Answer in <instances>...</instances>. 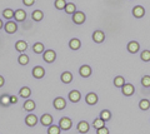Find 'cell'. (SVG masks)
<instances>
[{"instance_id": "1", "label": "cell", "mask_w": 150, "mask_h": 134, "mask_svg": "<svg viewBox=\"0 0 150 134\" xmlns=\"http://www.w3.org/2000/svg\"><path fill=\"white\" fill-rule=\"evenodd\" d=\"M71 127H73V122L68 117H64L59 121V128L62 130H69V129H71Z\"/></svg>"}, {"instance_id": "2", "label": "cell", "mask_w": 150, "mask_h": 134, "mask_svg": "<svg viewBox=\"0 0 150 134\" xmlns=\"http://www.w3.org/2000/svg\"><path fill=\"white\" fill-rule=\"evenodd\" d=\"M43 59H44V62L46 63H53L55 62V59H56V53L54 52V50H45V52L43 53Z\"/></svg>"}, {"instance_id": "3", "label": "cell", "mask_w": 150, "mask_h": 134, "mask_svg": "<svg viewBox=\"0 0 150 134\" xmlns=\"http://www.w3.org/2000/svg\"><path fill=\"white\" fill-rule=\"evenodd\" d=\"M85 19H86V16H85V14H84L83 11H75L73 14V21L76 25H81L85 21Z\"/></svg>"}, {"instance_id": "4", "label": "cell", "mask_w": 150, "mask_h": 134, "mask_svg": "<svg viewBox=\"0 0 150 134\" xmlns=\"http://www.w3.org/2000/svg\"><path fill=\"white\" fill-rule=\"evenodd\" d=\"M53 105L56 110H63V109H65V107H67V100L64 98H62V96H58V98L54 99Z\"/></svg>"}, {"instance_id": "5", "label": "cell", "mask_w": 150, "mask_h": 134, "mask_svg": "<svg viewBox=\"0 0 150 134\" xmlns=\"http://www.w3.org/2000/svg\"><path fill=\"white\" fill-rule=\"evenodd\" d=\"M4 28H5V31L8 34H14L18 30V24L13 20H9L8 23H5V26Z\"/></svg>"}, {"instance_id": "6", "label": "cell", "mask_w": 150, "mask_h": 134, "mask_svg": "<svg viewBox=\"0 0 150 134\" xmlns=\"http://www.w3.org/2000/svg\"><path fill=\"white\" fill-rule=\"evenodd\" d=\"M121 91H123V94L125 96H130V95L134 94L135 88H134L133 84H129V83H126V84H124L123 88H121Z\"/></svg>"}, {"instance_id": "7", "label": "cell", "mask_w": 150, "mask_h": 134, "mask_svg": "<svg viewBox=\"0 0 150 134\" xmlns=\"http://www.w3.org/2000/svg\"><path fill=\"white\" fill-rule=\"evenodd\" d=\"M25 123L28 127H35L38 123V117L35 114H28L25 117Z\"/></svg>"}, {"instance_id": "8", "label": "cell", "mask_w": 150, "mask_h": 134, "mask_svg": "<svg viewBox=\"0 0 150 134\" xmlns=\"http://www.w3.org/2000/svg\"><path fill=\"white\" fill-rule=\"evenodd\" d=\"M93 40L95 43H103L105 40V34L103 33L101 30H95L93 33Z\"/></svg>"}, {"instance_id": "9", "label": "cell", "mask_w": 150, "mask_h": 134, "mask_svg": "<svg viewBox=\"0 0 150 134\" xmlns=\"http://www.w3.org/2000/svg\"><path fill=\"white\" fill-rule=\"evenodd\" d=\"M40 123L43 124L44 127H50L51 124H53V117H51L50 114H43L40 118Z\"/></svg>"}, {"instance_id": "10", "label": "cell", "mask_w": 150, "mask_h": 134, "mask_svg": "<svg viewBox=\"0 0 150 134\" xmlns=\"http://www.w3.org/2000/svg\"><path fill=\"white\" fill-rule=\"evenodd\" d=\"M45 75V70H44V68L43 67H35L34 69H33V77L36 78V79H41Z\"/></svg>"}, {"instance_id": "11", "label": "cell", "mask_w": 150, "mask_h": 134, "mask_svg": "<svg viewBox=\"0 0 150 134\" xmlns=\"http://www.w3.org/2000/svg\"><path fill=\"white\" fill-rule=\"evenodd\" d=\"M89 129H90V125H89V123H88L86 121L79 122V124H78V132H79V133L85 134V133L89 132Z\"/></svg>"}, {"instance_id": "12", "label": "cell", "mask_w": 150, "mask_h": 134, "mask_svg": "<svg viewBox=\"0 0 150 134\" xmlns=\"http://www.w3.org/2000/svg\"><path fill=\"white\" fill-rule=\"evenodd\" d=\"M80 99H81V94L79 90H71L69 93V100L73 101V103H78Z\"/></svg>"}, {"instance_id": "13", "label": "cell", "mask_w": 150, "mask_h": 134, "mask_svg": "<svg viewBox=\"0 0 150 134\" xmlns=\"http://www.w3.org/2000/svg\"><path fill=\"white\" fill-rule=\"evenodd\" d=\"M14 18H15L16 21H24L26 19V13L23 10V9H18L14 13Z\"/></svg>"}, {"instance_id": "14", "label": "cell", "mask_w": 150, "mask_h": 134, "mask_svg": "<svg viewBox=\"0 0 150 134\" xmlns=\"http://www.w3.org/2000/svg\"><path fill=\"white\" fill-rule=\"evenodd\" d=\"M79 74H80L83 78H89L91 75V68L89 65H83L79 69Z\"/></svg>"}, {"instance_id": "15", "label": "cell", "mask_w": 150, "mask_h": 134, "mask_svg": "<svg viewBox=\"0 0 150 134\" xmlns=\"http://www.w3.org/2000/svg\"><path fill=\"white\" fill-rule=\"evenodd\" d=\"M145 14V9L142 6V5H137L134 9H133V15L135 18H138V19H140V18H143Z\"/></svg>"}, {"instance_id": "16", "label": "cell", "mask_w": 150, "mask_h": 134, "mask_svg": "<svg viewBox=\"0 0 150 134\" xmlns=\"http://www.w3.org/2000/svg\"><path fill=\"white\" fill-rule=\"evenodd\" d=\"M85 100H86V103L89 105H95L98 103V95L95 93H89L86 96H85Z\"/></svg>"}, {"instance_id": "17", "label": "cell", "mask_w": 150, "mask_h": 134, "mask_svg": "<svg viewBox=\"0 0 150 134\" xmlns=\"http://www.w3.org/2000/svg\"><path fill=\"white\" fill-rule=\"evenodd\" d=\"M139 49H140V44L138 43V41H130V43L128 44V50H129V53H138L139 52Z\"/></svg>"}, {"instance_id": "18", "label": "cell", "mask_w": 150, "mask_h": 134, "mask_svg": "<svg viewBox=\"0 0 150 134\" xmlns=\"http://www.w3.org/2000/svg\"><path fill=\"white\" fill-rule=\"evenodd\" d=\"M15 49L18 50L19 53L25 52V50L28 49V44H26V41H24V40H18L16 43H15Z\"/></svg>"}, {"instance_id": "19", "label": "cell", "mask_w": 150, "mask_h": 134, "mask_svg": "<svg viewBox=\"0 0 150 134\" xmlns=\"http://www.w3.org/2000/svg\"><path fill=\"white\" fill-rule=\"evenodd\" d=\"M35 107H36L35 101H34V100H31V99H28L25 103H24V105H23V108H24L26 112H33V110L35 109Z\"/></svg>"}, {"instance_id": "20", "label": "cell", "mask_w": 150, "mask_h": 134, "mask_svg": "<svg viewBox=\"0 0 150 134\" xmlns=\"http://www.w3.org/2000/svg\"><path fill=\"white\" fill-rule=\"evenodd\" d=\"M69 47H70V49H73V50H78V49H80V47H81V41L79 39H76V38H74V39H71L69 41Z\"/></svg>"}, {"instance_id": "21", "label": "cell", "mask_w": 150, "mask_h": 134, "mask_svg": "<svg viewBox=\"0 0 150 134\" xmlns=\"http://www.w3.org/2000/svg\"><path fill=\"white\" fill-rule=\"evenodd\" d=\"M60 79H62L63 83H65V84H68V83H71L73 80V74L70 72H64L62 74V77H60Z\"/></svg>"}, {"instance_id": "22", "label": "cell", "mask_w": 150, "mask_h": 134, "mask_svg": "<svg viewBox=\"0 0 150 134\" xmlns=\"http://www.w3.org/2000/svg\"><path fill=\"white\" fill-rule=\"evenodd\" d=\"M31 18H33V20L34 21H41L43 20V18H44V13L41 10H34L33 14H31Z\"/></svg>"}, {"instance_id": "23", "label": "cell", "mask_w": 150, "mask_h": 134, "mask_svg": "<svg viewBox=\"0 0 150 134\" xmlns=\"http://www.w3.org/2000/svg\"><path fill=\"white\" fill-rule=\"evenodd\" d=\"M0 104L3 105V107H9L11 103H10V95L8 94H4L0 96Z\"/></svg>"}, {"instance_id": "24", "label": "cell", "mask_w": 150, "mask_h": 134, "mask_svg": "<svg viewBox=\"0 0 150 134\" xmlns=\"http://www.w3.org/2000/svg\"><path fill=\"white\" fill-rule=\"evenodd\" d=\"M30 94H31V90H30V88H29V86L21 88L20 91H19V95H20L21 98H29Z\"/></svg>"}, {"instance_id": "25", "label": "cell", "mask_w": 150, "mask_h": 134, "mask_svg": "<svg viewBox=\"0 0 150 134\" xmlns=\"http://www.w3.org/2000/svg\"><path fill=\"white\" fill-rule=\"evenodd\" d=\"M65 13L67 14H73L76 11V6H75V4H73V3H67V5H65Z\"/></svg>"}, {"instance_id": "26", "label": "cell", "mask_w": 150, "mask_h": 134, "mask_svg": "<svg viewBox=\"0 0 150 134\" xmlns=\"http://www.w3.org/2000/svg\"><path fill=\"white\" fill-rule=\"evenodd\" d=\"M33 50H34V53H36V54H43L44 53V44L35 43L33 45Z\"/></svg>"}, {"instance_id": "27", "label": "cell", "mask_w": 150, "mask_h": 134, "mask_svg": "<svg viewBox=\"0 0 150 134\" xmlns=\"http://www.w3.org/2000/svg\"><path fill=\"white\" fill-rule=\"evenodd\" d=\"M139 108L142 110H149L150 109V101L148 99H142L139 101Z\"/></svg>"}, {"instance_id": "28", "label": "cell", "mask_w": 150, "mask_h": 134, "mask_svg": "<svg viewBox=\"0 0 150 134\" xmlns=\"http://www.w3.org/2000/svg\"><path fill=\"white\" fill-rule=\"evenodd\" d=\"M125 84V79L121 75L119 77H115V79H114V85L116 88H123V85Z\"/></svg>"}, {"instance_id": "29", "label": "cell", "mask_w": 150, "mask_h": 134, "mask_svg": "<svg viewBox=\"0 0 150 134\" xmlns=\"http://www.w3.org/2000/svg\"><path fill=\"white\" fill-rule=\"evenodd\" d=\"M100 119H103L104 122H108V121H110L111 119V113L109 112V110H101L100 112Z\"/></svg>"}, {"instance_id": "30", "label": "cell", "mask_w": 150, "mask_h": 134, "mask_svg": "<svg viewBox=\"0 0 150 134\" xmlns=\"http://www.w3.org/2000/svg\"><path fill=\"white\" fill-rule=\"evenodd\" d=\"M93 127L95 128V129H100V128H103V127H105V122L103 121V119H100V118L94 119V122H93Z\"/></svg>"}, {"instance_id": "31", "label": "cell", "mask_w": 150, "mask_h": 134, "mask_svg": "<svg viewBox=\"0 0 150 134\" xmlns=\"http://www.w3.org/2000/svg\"><path fill=\"white\" fill-rule=\"evenodd\" d=\"M18 62L20 65H26V64L29 63V57H28L26 54H21L20 57L18 58Z\"/></svg>"}, {"instance_id": "32", "label": "cell", "mask_w": 150, "mask_h": 134, "mask_svg": "<svg viewBox=\"0 0 150 134\" xmlns=\"http://www.w3.org/2000/svg\"><path fill=\"white\" fill-rule=\"evenodd\" d=\"M55 8L58 10H64L65 9V5H67V1L65 0H55Z\"/></svg>"}, {"instance_id": "33", "label": "cell", "mask_w": 150, "mask_h": 134, "mask_svg": "<svg viewBox=\"0 0 150 134\" xmlns=\"http://www.w3.org/2000/svg\"><path fill=\"white\" fill-rule=\"evenodd\" d=\"M14 10H11V9H5V10L3 11V16L5 18V19H13L14 18Z\"/></svg>"}, {"instance_id": "34", "label": "cell", "mask_w": 150, "mask_h": 134, "mask_svg": "<svg viewBox=\"0 0 150 134\" xmlns=\"http://www.w3.org/2000/svg\"><path fill=\"white\" fill-rule=\"evenodd\" d=\"M62 129L59 128V125H50L48 128V134H60Z\"/></svg>"}, {"instance_id": "35", "label": "cell", "mask_w": 150, "mask_h": 134, "mask_svg": "<svg viewBox=\"0 0 150 134\" xmlns=\"http://www.w3.org/2000/svg\"><path fill=\"white\" fill-rule=\"evenodd\" d=\"M140 58H142L143 62H150V52L149 50H143L142 54H140Z\"/></svg>"}, {"instance_id": "36", "label": "cell", "mask_w": 150, "mask_h": 134, "mask_svg": "<svg viewBox=\"0 0 150 134\" xmlns=\"http://www.w3.org/2000/svg\"><path fill=\"white\" fill-rule=\"evenodd\" d=\"M142 85L145 88H149L150 86V77L149 75H145L142 78Z\"/></svg>"}, {"instance_id": "37", "label": "cell", "mask_w": 150, "mask_h": 134, "mask_svg": "<svg viewBox=\"0 0 150 134\" xmlns=\"http://www.w3.org/2000/svg\"><path fill=\"white\" fill-rule=\"evenodd\" d=\"M96 134H109V129L106 127H103L100 129H96Z\"/></svg>"}, {"instance_id": "38", "label": "cell", "mask_w": 150, "mask_h": 134, "mask_svg": "<svg viewBox=\"0 0 150 134\" xmlns=\"http://www.w3.org/2000/svg\"><path fill=\"white\" fill-rule=\"evenodd\" d=\"M34 3H35V0H23V4L26 6H31Z\"/></svg>"}, {"instance_id": "39", "label": "cell", "mask_w": 150, "mask_h": 134, "mask_svg": "<svg viewBox=\"0 0 150 134\" xmlns=\"http://www.w3.org/2000/svg\"><path fill=\"white\" fill-rule=\"evenodd\" d=\"M10 103L11 104H16L18 103V98L15 95H10Z\"/></svg>"}, {"instance_id": "40", "label": "cell", "mask_w": 150, "mask_h": 134, "mask_svg": "<svg viewBox=\"0 0 150 134\" xmlns=\"http://www.w3.org/2000/svg\"><path fill=\"white\" fill-rule=\"evenodd\" d=\"M4 83H5V79H4V77H3V75H0V88L4 85Z\"/></svg>"}, {"instance_id": "41", "label": "cell", "mask_w": 150, "mask_h": 134, "mask_svg": "<svg viewBox=\"0 0 150 134\" xmlns=\"http://www.w3.org/2000/svg\"><path fill=\"white\" fill-rule=\"evenodd\" d=\"M4 28V24H3V21H1V19H0V30H1Z\"/></svg>"}]
</instances>
